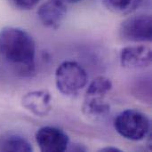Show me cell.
Returning <instances> with one entry per match:
<instances>
[{
    "label": "cell",
    "mask_w": 152,
    "mask_h": 152,
    "mask_svg": "<svg viewBox=\"0 0 152 152\" xmlns=\"http://www.w3.org/2000/svg\"><path fill=\"white\" fill-rule=\"evenodd\" d=\"M0 57L21 77H31L36 69V43L24 29L6 27L0 31Z\"/></svg>",
    "instance_id": "1"
},
{
    "label": "cell",
    "mask_w": 152,
    "mask_h": 152,
    "mask_svg": "<svg viewBox=\"0 0 152 152\" xmlns=\"http://www.w3.org/2000/svg\"><path fill=\"white\" fill-rule=\"evenodd\" d=\"M111 89L112 83L110 78L103 76L95 77L88 86L84 97L82 105L84 115L94 120L105 118L110 110L106 97Z\"/></svg>",
    "instance_id": "2"
},
{
    "label": "cell",
    "mask_w": 152,
    "mask_h": 152,
    "mask_svg": "<svg viewBox=\"0 0 152 152\" xmlns=\"http://www.w3.org/2000/svg\"><path fill=\"white\" fill-rule=\"evenodd\" d=\"M114 127L122 137L130 141H141L149 134L151 121L144 113L129 109L117 116Z\"/></svg>",
    "instance_id": "3"
},
{
    "label": "cell",
    "mask_w": 152,
    "mask_h": 152,
    "mask_svg": "<svg viewBox=\"0 0 152 152\" xmlns=\"http://www.w3.org/2000/svg\"><path fill=\"white\" fill-rule=\"evenodd\" d=\"M87 73L77 62L67 61L62 62L55 71L57 89L64 95H75L87 83Z\"/></svg>",
    "instance_id": "4"
},
{
    "label": "cell",
    "mask_w": 152,
    "mask_h": 152,
    "mask_svg": "<svg viewBox=\"0 0 152 152\" xmlns=\"http://www.w3.org/2000/svg\"><path fill=\"white\" fill-rule=\"evenodd\" d=\"M119 36L130 42H149L152 38V19L150 14L141 13L126 19L119 27Z\"/></svg>",
    "instance_id": "5"
},
{
    "label": "cell",
    "mask_w": 152,
    "mask_h": 152,
    "mask_svg": "<svg viewBox=\"0 0 152 152\" xmlns=\"http://www.w3.org/2000/svg\"><path fill=\"white\" fill-rule=\"evenodd\" d=\"M36 142L40 151L44 152H63L69 145L67 134L54 126L41 127L36 134Z\"/></svg>",
    "instance_id": "6"
},
{
    "label": "cell",
    "mask_w": 152,
    "mask_h": 152,
    "mask_svg": "<svg viewBox=\"0 0 152 152\" xmlns=\"http://www.w3.org/2000/svg\"><path fill=\"white\" fill-rule=\"evenodd\" d=\"M151 49L146 45H130L122 49L120 62L122 67L129 69H139L151 64Z\"/></svg>",
    "instance_id": "7"
},
{
    "label": "cell",
    "mask_w": 152,
    "mask_h": 152,
    "mask_svg": "<svg viewBox=\"0 0 152 152\" xmlns=\"http://www.w3.org/2000/svg\"><path fill=\"white\" fill-rule=\"evenodd\" d=\"M67 14V6L62 0H48L37 10V16L42 24L57 29Z\"/></svg>",
    "instance_id": "8"
},
{
    "label": "cell",
    "mask_w": 152,
    "mask_h": 152,
    "mask_svg": "<svg viewBox=\"0 0 152 152\" xmlns=\"http://www.w3.org/2000/svg\"><path fill=\"white\" fill-rule=\"evenodd\" d=\"M22 106L37 117H45L52 110V95L47 90L32 91L22 96Z\"/></svg>",
    "instance_id": "9"
},
{
    "label": "cell",
    "mask_w": 152,
    "mask_h": 152,
    "mask_svg": "<svg viewBox=\"0 0 152 152\" xmlns=\"http://www.w3.org/2000/svg\"><path fill=\"white\" fill-rule=\"evenodd\" d=\"M31 144L24 137L15 134H5L0 136V151H32Z\"/></svg>",
    "instance_id": "10"
},
{
    "label": "cell",
    "mask_w": 152,
    "mask_h": 152,
    "mask_svg": "<svg viewBox=\"0 0 152 152\" xmlns=\"http://www.w3.org/2000/svg\"><path fill=\"white\" fill-rule=\"evenodd\" d=\"M102 2L110 12L119 15H128L141 6L142 0H102Z\"/></svg>",
    "instance_id": "11"
},
{
    "label": "cell",
    "mask_w": 152,
    "mask_h": 152,
    "mask_svg": "<svg viewBox=\"0 0 152 152\" xmlns=\"http://www.w3.org/2000/svg\"><path fill=\"white\" fill-rule=\"evenodd\" d=\"M151 79H141L140 82H138L134 86V94L137 98L144 101L151 102Z\"/></svg>",
    "instance_id": "12"
},
{
    "label": "cell",
    "mask_w": 152,
    "mask_h": 152,
    "mask_svg": "<svg viewBox=\"0 0 152 152\" xmlns=\"http://www.w3.org/2000/svg\"><path fill=\"white\" fill-rule=\"evenodd\" d=\"M11 4L20 10H30L34 8L40 0H9Z\"/></svg>",
    "instance_id": "13"
},
{
    "label": "cell",
    "mask_w": 152,
    "mask_h": 152,
    "mask_svg": "<svg viewBox=\"0 0 152 152\" xmlns=\"http://www.w3.org/2000/svg\"><path fill=\"white\" fill-rule=\"evenodd\" d=\"M100 151H102V152H120L122 151L120 149H118V148H116V147H111V146H107V147H104V148H102V149H101L100 150Z\"/></svg>",
    "instance_id": "14"
},
{
    "label": "cell",
    "mask_w": 152,
    "mask_h": 152,
    "mask_svg": "<svg viewBox=\"0 0 152 152\" xmlns=\"http://www.w3.org/2000/svg\"><path fill=\"white\" fill-rule=\"evenodd\" d=\"M64 1H66L68 3H71V4H76V3H78L82 0H64Z\"/></svg>",
    "instance_id": "15"
}]
</instances>
